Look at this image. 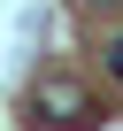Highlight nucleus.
Masks as SVG:
<instances>
[{"label": "nucleus", "instance_id": "f257e3e1", "mask_svg": "<svg viewBox=\"0 0 123 131\" xmlns=\"http://www.w3.org/2000/svg\"><path fill=\"white\" fill-rule=\"evenodd\" d=\"M31 123H39V131H77V123H92V93H85L69 70H46V77L31 85Z\"/></svg>", "mask_w": 123, "mask_h": 131}, {"label": "nucleus", "instance_id": "f03ea898", "mask_svg": "<svg viewBox=\"0 0 123 131\" xmlns=\"http://www.w3.org/2000/svg\"><path fill=\"white\" fill-rule=\"evenodd\" d=\"M108 77H115V85H123V31H115V39H108Z\"/></svg>", "mask_w": 123, "mask_h": 131}, {"label": "nucleus", "instance_id": "7ed1b4c3", "mask_svg": "<svg viewBox=\"0 0 123 131\" xmlns=\"http://www.w3.org/2000/svg\"><path fill=\"white\" fill-rule=\"evenodd\" d=\"M92 8H115V0H92Z\"/></svg>", "mask_w": 123, "mask_h": 131}]
</instances>
